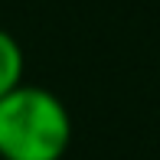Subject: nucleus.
<instances>
[{"instance_id":"1","label":"nucleus","mask_w":160,"mask_h":160,"mask_svg":"<svg viewBox=\"0 0 160 160\" xmlns=\"http://www.w3.org/2000/svg\"><path fill=\"white\" fill-rule=\"evenodd\" d=\"M72 121L52 92L17 85L0 98V157L3 160H59L69 147Z\"/></svg>"},{"instance_id":"2","label":"nucleus","mask_w":160,"mask_h":160,"mask_svg":"<svg viewBox=\"0 0 160 160\" xmlns=\"http://www.w3.org/2000/svg\"><path fill=\"white\" fill-rule=\"evenodd\" d=\"M23 85V52L10 33L0 30V98Z\"/></svg>"}]
</instances>
